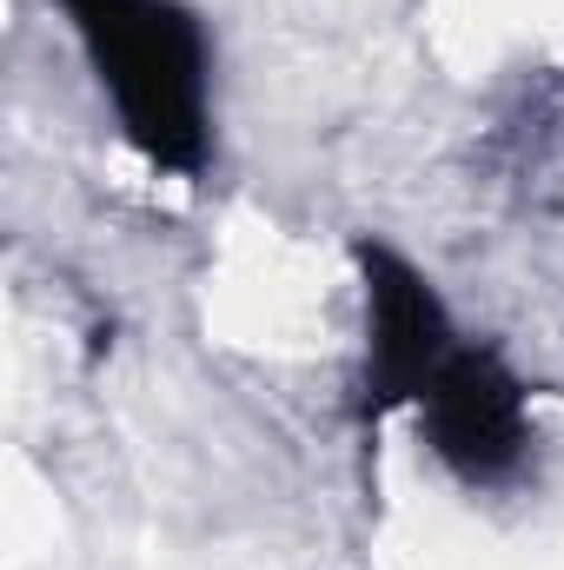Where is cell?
I'll list each match as a JSON object with an SVG mask.
<instances>
[{
    "mask_svg": "<svg viewBox=\"0 0 564 570\" xmlns=\"http://www.w3.org/2000/svg\"><path fill=\"white\" fill-rule=\"evenodd\" d=\"M114 127L146 166L200 179L213 159V40L186 0H60Z\"/></svg>",
    "mask_w": 564,
    "mask_h": 570,
    "instance_id": "cell-1",
    "label": "cell"
},
{
    "mask_svg": "<svg viewBox=\"0 0 564 570\" xmlns=\"http://www.w3.org/2000/svg\"><path fill=\"white\" fill-rule=\"evenodd\" d=\"M419 438L438 458V471L465 491H518L538 464V412H532V379L478 338H458L445 372L425 385Z\"/></svg>",
    "mask_w": 564,
    "mask_h": 570,
    "instance_id": "cell-2",
    "label": "cell"
},
{
    "mask_svg": "<svg viewBox=\"0 0 564 570\" xmlns=\"http://www.w3.org/2000/svg\"><path fill=\"white\" fill-rule=\"evenodd\" d=\"M359 298H366V352H359V425H386L412 412L425 385L458 352V325L438 279L392 239H352Z\"/></svg>",
    "mask_w": 564,
    "mask_h": 570,
    "instance_id": "cell-3",
    "label": "cell"
}]
</instances>
